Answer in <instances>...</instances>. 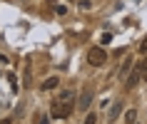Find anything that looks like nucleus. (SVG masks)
I'll return each mask as SVG.
<instances>
[{
  "instance_id": "obj_2",
  "label": "nucleus",
  "mask_w": 147,
  "mask_h": 124,
  "mask_svg": "<svg viewBox=\"0 0 147 124\" xmlns=\"http://www.w3.org/2000/svg\"><path fill=\"white\" fill-rule=\"evenodd\" d=\"M87 60H90V65H95V67H102V65L107 62V55H105L102 47H92V50L87 52Z\"/></svg>"
},
{
  "instance_id": "obj_10",
  "label": "nucleus",
  "mask_w": 147,
  "mask_h": 124,
  "mask_svg": "<svg viewBox=\"0 0 147 124\" xmlns=\"http://www.w3.org/2000/svg\"><path fill=\"white\" fill-rule=\"evenodd\" d=\"M38 124H47V119H45V117H40V122Z\"/></svg>"
},
{
  "instance_id": "obj_4",
  "label": "nucleus",
  "mask_w": 147,
  "mask_h": 124,
  "mask_svg": "<svg viewBox=\"0 0 147 124\" xmlns=\"http://www.w3.org/2000/svg\"><path fill=\"white\" fill-rule=\"evenodd\" d=\"M57 85H60V79H57V77H50V79L42 82V89H55Z\"/></svg>"
},
{
  "instance_id": "obj_1",
  "label": "nucleus",
  "mask_w": 147,
  "mask_h": 124,
  "mask_svg": "<svg viewBox=\"0 0 147 124\" xmlns=\"http://www.w3.org/2000/svg\"><path fill=\"white\" fill-rule=\"evenodd\" d=\"M72 107H75V94L70 92V89H65V92H60L53 99V104H50V114H53L55 119H67V117L72 114Z\"/></svg>"
},
{
  "instance_id": "obj_5",
  "label": "nucleus",
  "mask_w": 147,
  "mask_h": 124,
  "mask_svg": "<svg viewBox=\"0 0 147 124\" xmlns=\"http://www.w3.org/2000/svg\"><path fill=\"white\" fill-rule=\"evenodd\" d=\"M87 104H90V94H87V92H85V94H82V99H80V107L85 109V107H87Z\"/></svg>"
},
{
  "instance_id": "obj_7",
  "label": "nucleus",
  "mask_w": 147,
  "mask_h": 124,
  "mask_svg": "<svg viewBox=\"0 0 147 124\" xmlns=\"http://www.w3.org/2000/svg\"><path fill=\"white\" fill-rule=\"evenodd\" d=\"M85 124H97V117H95V114H87L85 117Z\"/></svg>"
},
{
  "instance_id": "obj_8",
  "label": "nucleus",
  "mask_w": 147,
  "mask_h": 124,
  "mask_svg": "<svg viewBox=\"0 0 147 124\" xmlns=\"http://www.w3.org/2000/svg\"><path fill=\"white\" fill-rule=\"evenodd\" d=\"M110 40H112V35H110V32H105V35H102V37H100V42H102V45H107Z\"/></svg>"
},
{
  "instance_id": "obj_3",
  "label": "nucleus",
  "mask_w": 147,
  "mask_h": 124,
  "mask_svg": "<svg viewBox=\"0 0 147 124\" xmlns=\"http://www.w3.org/2000/svg\"><path fill=\"white\" fill-rule=\"evenodd\" d=\"M140 75H142V70H140V67H135V72L127 77V87H135V85H137V82H140Z\"/></svg>"
},
{
  "instance_id": "obj_9",
  "label": "nucleus",
  "mask_w": 147,
  "mask_h": 124,
  "mask_svg": "<svg viewBox=\"0 0 147 124\" xmlns=\"http://www.w3.org/2000/svg\"><path fill=\"white\" fill-rule=\"evenodd\" d=\"M140 50H142V52H147V37L142 40V42H140Z\"/></svg>"
},
{
  "instance_id": "obj_6",
  "label": "nucleus",
  "mask_w": 147,
  "mask_h": 124,
  "mask_svg": "<svg viewBox=\"0 0 147 124\" xmlns=\"http://www.w3.org/2000/svg\"><path fill=\"white\" fill-rule=\"evenodd\" d=\"M135 117H137V112H135V109H130V112H127V114H125V119H127V122H135Z\"/></svg>"
}]
</instances>
